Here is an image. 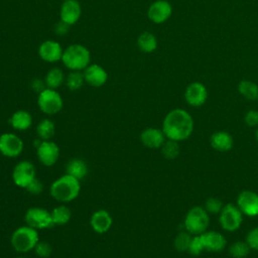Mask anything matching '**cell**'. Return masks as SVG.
I'll list each match as a JSON object with an SVG mask.
<instances>
[{
    "label": "cell",
    "instance_id": "obj_1",
    "mask_svg": "<svg viewBox=\"0 0 258 258\" xmlns=\"http://www.w3.org/2000/svg\"><path fill=\"white\" fill-rule=\"evenodd\" d=\"M162 131L167 139L175 141L187 139L194 131L192 117L183 109H173L164 117Z\"/></svg>",
    "mask_w": 258,
    "mask_h": 258
},
{
    "label": "cell",
    "instance_id": "obj_2",
    "mask_svg": "<svg viewBox=\"0 0 258 258\" xmlns=\"http://www.w3.org/2000/svg\"><path fill=\"white\" fill-rule=\"evenodd\" d=\"M81 191L80 180L68 173L56 178L49 187L52 199L60 203H70L76 200Z\"/></svg>",
    "mask_w": 258,
    "mask_h": 258
},
{
    "label": "cell",
    "instance_id": "obj_3",
    "mask_svg": "<svg viewBox=\"0 0 258 258\" xmlns=\"http://www.w3.org/2000/svg\"><path fill=\"white\" fill-rule=\"evenodd\" d=\"M61 61L71 71H83L91 63V52L85 45L74 43L63 49Z\"/></svg>",
    "mask_w": 258,
    "mask_h": 258
},
{
    "label": "cell",
    "instance_id": "obj_4",
    "mask_svg": "<svg viewBox=\"0 0 258 258\" xmlns=\"http://www.w3.org/2000/svg\"><path fill=\"white\" fill-rule=\"evenodd\" d=\"M39 241L38 232L27 225L18 227L11 235V245L16 252L27 253L34 249Z\"/></svg>",
    "mask_w": 258,
    "mask_h": 258
},
{
    "label": "cell",
    "instance_id": "obj_5",
    "mask_svg": "<svg viewBox=\"0 0 258 258\" xmlns=\"http://www.w3.org/2000/svg\"><path fill=\"white\" fill-rule=\"evenodd\" d=\"M210 223L209 213L202 207L191 208L184 218L185 230L194 235H201L207 231Z\"/></svg>",
    "mask_w": 258,
    "mask_h": 258
},
{
    "label": "cell",
    "instance_id": "obj_6",
    "mask_svg": "<svg viewBox=\"0 0 258 258\" xmlns=\"http://www.w3.org/2000/svg\"><path fill=\"white\" fill-rule=\"evenodd\" d=\"M37 106L42 113L51 116L60 112L63 106V101L56 90L45 88L38 94Z\"/></svg>",
    "mask_w": 258,
    "mask_h": 258
},
{
    "label": "cell",
    "instance_id": "obj_7",
    "mask_svg": "<svg viewBox=\"0 0 258 258\" xmlns=\"http://www.w3.org/2000/svg\"><path fill=\"white\" fill-rule=\"evenodd\" d=\"M24 221L27 226L36 230L50 229L54 226L50 212L40 207L29 208L24 215Z\"/></svg>",
    "mask_w": 258,
    "mask_h": 258
},
{
    "label": "cell",
    "instance_id": "obj_8",
    "mask_svg": "<svg viewBox=\"0 0 258 258\" xmlns=\"http://www.w3.org/2000/svg\"><path fill=\"white\" fill-rule=\"evenodd\" d=\"M243 221L242 212L233 204H227L220 213V224L228 232H234L240 228Z\"/></svg>",
    "mask_w": 258,
    "mask_h": 258
},
{
    "label": "cell",
    "instance_id": "obj_9",
    "mask_svg": "<svg viewBox=\"0 0 258 258\" xmlns=\"http://www.w3.org/2000/svg\"><path fill=\"white\" fill-rule=\"evenodd\" d=\"M36 177V169L32 162L28 160L19 161L12 170L13 182L22 188H25L28 183Z\"/></svg>",
    "mask_w": 258,
    "mask_h": 258
},
{
    "label": "cell",
    "instance_id": "obj_10",
    "mask_svg": "<svg viewBox=\"0 0 258 258\" xmlns=\"http://www.w3.org/2000/svg\"><path fill=\"white\" fill-rule=\"evenodd\" d=\"M24 148L22 139L15 133H4L0 135V153L5 157H17Z\"/></svg>",
    "mask_w": 258,
    "mask_h": 258
},
{
    "label": "cell",
    "instance_id": "obj_11",
    "mask_svg": "<svg viewBox=\"0 0 258 258\" xmlns=\"http://www.w3.org/2000/svg\"><path fill=\"white\" fill-rule=\"evenodd\" d=\"M36 155L41 164L44 166H52L59 157V147L51 140H41L36 147Z\"/></svg>",
    "mask_w": 258,
    "mask_h": 258
},
{
    "label": "cell",
    "instance_id": "obj_12",
    "mask_svg": "<svg viewBox=\"0 0 258 258\" xmlns=\"http://www.w3.org/2000/svg\"><path fill=\"white\" fill-rule=\"evenodd\" d=\"M172 14V6L167 0H156L147 10L148 19L155 23L161 24L168 20Z\"/></svg>",
    "mask_w": 258,
    "mask_h": 258
},
{
    "label": "cell",
    "instance_id": "obj_13",
    "mask_svg": "<svg viewBox=\"0 0 258 258\" xmlns=\"http://www.w3.org/2000/svg\"><path fill=\"white\" fill-rule=\"evenodd\" d=\"M184 99L188 105L200 107L204 105L208 99V90L201 82H192L184 91Z\"/></svg>",
    "mask_w": 258,
    "mask_h": 258
},
{
    "label": "cell",
    "instance_id": "obj_14",
    "mask_svg": "<svg viewBox=\"0 0 258 258\" xmlns=\"http://www.w3.org/2000/svg\"><path fill=\"white\" fill-rule=\"evenodd\" d=\"M63 49L59 42L51 39L44 40L38 47L39 57L46 62H56L61 60Z\"/></svg>",
    "mask_w": 258,
    "mask_h": 258
},
{
    "label": "cell",
    "instance_id": "obj_15",
    "mask_svg": "<svg viewBox=\"0 0 258 258\" xmlns=\"http://www.w3.org/2000/svg\"><path fill=\"white\" fill-rule=\"evenodd\" d=\"M82 15V7L78 0H64L59 9L60 20L68 25L76 24Z\"/></svg>",
    "mask_w": 258,
    "mask_h": 258
},
{
    "label": "cell",
    "instance_id": "obj_16",
    "mask_svg": "<svg viewBox=\"0 0 258 258\" xmlns=\"http://www.w3.org/2000/svg\"><path fill=\"white\" fill-rule=\"evenodd\" d=\"M237 205L242 214L249 217L258 215V195L252 190H243L239 194Z\"/></svg>",
    "mask_w": 258,
    "mask_h": 258
},
{
    "label": "cell",
    "instance_id": "obj_17",
    "mask_svg": "<svg viewBox=\"0 0 258 258\" xmlns=\"http://www.w3.org/2000/svg\"><path fill=\"white\" fill-rule=\"evenodd\" d=\"M85 82L95 88L104 86L108 81V73L98 63H90L84 70Z\"/></svg>",
    "mask_w": 258,
    "mask_h": 258
},
{
    "label": "cell",
    "instance_id": "obj_18",
    "mask_svg": "<svg viewBox=\"0 0 258 258\" xmlns=\"http://www.w3.org/2000/svg\"><path fill=\"white\" fill-rule=\"evenodd\" d=\"M113 224V219L110 213L106 210L100 209L95 211L90 218V226L97 234L107 233Z\"/></svg>",
    "mask_w": 258,
    "mask_h": 258
},
{
    "label": "cell",
    "instance_id": "obj_19",
    "mask_svg": "<svg viewBox=\"0 0 258 258\" xmlns=\"http://www.w3.org/2000/svg\"><path fill=\"white\" fill-rule=\"evenodd\" d=\"M166 137L162 129L149 127L144 129L140 134V140L142 144L150 149H157L162 146Z\"/></svg>",
    "mask_w": 258,
    "mask_h": 258
},
{
    "label": "cell",
    "instance_id": "obj_20",
    "mask_svg": "<svg viewBox=\"0 0 258 258\" xmlns=\"http://www.w3.org/2000/svg\"><path fill=\"white\" fill-rule=\"evenodd\" d=\"M204 249L212 252H220L222 251L226 244L227 241L225 237L216 231H210V232H204L203 234L200 235Z\"/></svg>",
    "mask_w": 258,
    "mask_h": 258
},
{
    "label": "cell",
    "instance_id": "obj_21",
    "mask_svg": "<svg viewBox=\"0 0 258 258\" xmlns=\"http://www.w3.org/2000/svg\"><path fill=\"white\" fill-rule=\"evenodd\" d=\"M8 122L14 130L25 131L32 125V116L26 110H17L10 116Z\"/></svg>",
    "mask_w": 258,
    "mask_h": 258
},
{
    "label": "cell",
    "instance_id": "obj_22",
    "mask_svg": "<svg viewBox=\"0 0 258 258\" xmlns=\"http://www.w3.org/2000/svg\"><path fill=\"white\" fill-rule=\"evenodd\" d=\"M211 146L220 152H226L233 147V138L226 131H217L212 134L210 138Z\"/></svg>",
    "mask_w": 258,
    "mask_h": 258
},
{
    "label": "cell",
    "instance_id": "obj_23",
    "mask_svg": "<svg viewBox=\"0 0 258 258\" xmlns=\"http://www.w3.org/2000/svg\"><path fill=\"white\" fill-rule=\"evenodd\" d=\"M88 171L87 163L80 158H74L66 165V173L78 178L79 180L83 179L88 174Z\"/></svg>",
    "mask_w": 258,
    "mask_h": 258
},
{
    "label": "cell",
    "instance_id": "obj_24",
    "mask_svg": "<svg viewBox=\"0 0 258 258\" xmlns=\"http://www.w3.org/2000/svg\"><path fill=\"white\" fill-rule=\"evenodd\" d=\"M157 44L158 43L156 36L149 31L142 32L137 38L138 48L145 53H151L155 51L157 48Z\"/></svg>",
    "mask_w": 258,
    "mask_h": 258
},
{
    "label": "cell",
    "instance_id": "obj_25",
    "mask_svg": "<svg viewBox=\"0 0 258 258\" xmlns=\"http://www.w3.org/2000/svg\"><path fill=\"white\" fill-rule=\"evenodd\" d=\"M66 81V77L63 75V72L59 68H52L50 69L44 78V82L46 85V88L56 90L59 88Z\"/></svg>",
    "mask_w": 258,
    "mask_h": 258
},
{
    "label": "cell",
    "instance_id": "obj_26",
    "mask_svg": "<svg viewBox=\"0 0 258 258\" xmlns=\"http://www.w3.org/2000/svg\"><path fill=\"white\" fill-rule=\"evenodd\" d=\"M55 133L54 122L48 118L39 121L36 126V134L41 140H51Z\"/></svg>",
    "mask_w": 258,
    "mask_h": 258
},
{
    "label": "cell",
    "instance_id": "obj_27",
    "mask_svg": "<svg viewBox=\"0 0 258 258\" xmlns=\"http://www.w3.org/2000/svg\"><path fill=\"white\" fill-rule=\"evenodd\" d=\"M239 93L250 101L258 100V85L249 80H242L238 84Z\"/></svg>",
    "mask_w": 258,
    "mask_h": 258
},
{
    "label": "cell",
    "instance_id": "obj_28",
    "mask_svg": "<svg viewBox=\"0 0 258 258\" xmlns=\"http://www.w3.org/2000/svg\"><path fill=\"white\" fill-rule=\"evenodd\" d=\"M51 219L54 226H62L70 222L72 217V212L69 207L64 205H60L55 207L51 212Z\"/></svg>",
    "mask_w": 258,
    "mask_h": 258
},
{
    "label": "cell",
    "instance_id": "obj_29",
    "mask_svg": "<svg viewBox=\"0 0 258 258\" xmlns=\"http://www.w3.org/2000/svg\"><path fill=\"white\" fill-rule=\"evenodd\" d=\"M67 87L71 91H78L80 90L84 83H85V77L84 73L81 71H72L67 77L64 81Z\"/></svg>",
    "mask_w": 258,
    "mask_h": 258
},
{
    "label": "cell",
    "instance_id": "obj_30",
    "mask_svg": "<svg viewBox=\"0 0 258 258\" xmlns=\"http://www.w3.org/2000/svg\"><path fill=\"white\" fill-rule=\"evenodd\" d=\"M161 153L166 159H174L179 154V144L178 141L167 139L162 144Z\"/></svg>",
    "mask_w": 258,
    "mask_h": 258
},
{
    "label": "cell",
    "instance_id": "obj_31",
    "mask_svg": "<svg viewBox=\"0 0 258 258\" xmlns=\"http://www.w3.org/2000/svg\"><path fill=\"white\" fill-rule=\"evenodd\" d=\"M250 247L247 242L238 241L233 243L229 248V253L234 258H244L249 254Z\"/></svg>",
    "mask_w": 258,
    "mask_h": 258
},
{
    "label": "cell",
    "instance_id": "obj_32",
    "mask_svg": "<svg viewBox=\"0 0 258 258\" xmlns=\"http://www.w3.org/2000/svg\"><path fill=\"white\" fill-rule=\"evenodd\" d=\"M191 241L190 233L186 232H180L174 239L173 246L177 251H188V247Z\"/></svg>",
    "mask_w": 258,
    "mask_h": 258
},
{
    "label": "cell",
    "instance_id": "obj_33",
    "mask_svg": "<svg viewBox=\"0 0 258 258\" xmlns=\"http://www.w3.org/2000/svg\"><path fill=\"white\" fill-rule=\"evenodd\" d=\"M36 253V255L40 258H47L52 253V247L49 243L44 241H38L33 249Z\"/></svg>",
    "mask_w": 258,
    "mask_h": 258
},
{
    "label": "cell",
    "instance_id": "obj_34",
    "mask_svg": "<svg viewBox=\"0 0 258 258\" xmlns=\"http://www.w3.org/2000/svg\"><path fill=\"white\" fill-rule=\"evenodd\" d=\"M223 207H224L223 203L219 199H217V198H209L206 201V204H205L206 211L208 213H211V214L221 213Z\"/></svg>",
    "mask_w": 258,
    "mask_h": 258
},
{
    "label": "cell",
    "instance_id": "obj_35",
    "mask_svg": "<svg viewBox=\"0 0 258 258\" xmlns=\"http://www.w3.org/2000/svg\"><path fill=\"white\" fill-rule=\"evenodd\" d=\"M204 246H203V243H202V240H201V237L200 235H196L194 238H191V241H190V244H189V247H188V251L191 255H195V256H198L200 255L203 251H204Z\"/></svg>",
    "mask_w": 258,
    "mask_h": 258
},
{
    "label": "cell",
    "instance_id": "obj_36",
    "mask_svg": "<svg viewBox=\"0 0 258 258\" xmlns=\"http://www.w3.org/2000/svg\"><path fill=\"white\" fill-rule=\"evenodd\" d=\"M26 191H28L31 195H39L43 190V183L41 180L37 177H35L33 180H31L28 185L25 187Z\"/></svg>",
    "mask_w": 258,
    "mask_h": 258
},
{
    "label": "cell",
    "instance_id": "obj_37",
    "mask_svg": "<svg viewBox=\"0 0 258 258\" xmlns=\"http://www.w3.org/2000/svg\"><path fill=\"white\" fill-rule=\"evenodd\" d=\"M246 242L248 243L249 247L254 250H258V227L252 229L246 238Z\"/></svg>",
    "mask_w": 258,
    "mask_h": 258
},
{
    "label": "cell",
    "instance_id": "obj_38",
    "mask_svg": "<svg viewBox=\"0 0 258 258\" xmlns=\"http://www.w3.org/2000/svg\"><path fill=\"white\" fill-rule=\"evenodd\" d=\"M245 123L249 127L258 126V111L250 110L245 115Z\"/></svg>",
    "mask_w": 258,
    "mask_h": 258
},
{
    "label": "cell",
    "instance_id": "obj_39",
    "mask_svg": "<svg viewBox=\"0 0 258 258\" xmlns=\"http://www.w3.org/2000/svg\"><path fill=\"white\" fill-rule=\"evenodd\" d=\"M30 87L32 89L33 92L39 94L40 92H42L45 88H46V85H45V82L44 80H41V79H34L32 80L31 84H30Z\"/></svg>",
    "mask_w": 258,
    "mask_h": 258
},
{
    "label": "cell",
    "instance_id": "obj_40",
    "mask_svg": "<svg viewBox=\"0 0 258 258\" xmlns=\"http://www.w3.org/2000/svg\"><path fill=\"white\" fill-rule=\"evenodd\" d=\"M69 28H70V25H68V24L64 23L63 21L59 20V21L55 24V26H54V31H55V33H56L57 35L62 36V35H66V34L68 33Z\"/></svg>",
    "mask_w": 258,
    "mask_h": 258
},
{
    "label": "cell",
    "instance_id": "obj_41",
    "mask_svg": "<svg viewBox=\"0 0 258 258\" xmlns=\"http://www.w3.org/2000/svg\"><path fill=\"white\" fill-rule=\"evenodd\" d=\"M255 137H256V140L258 141V128H257V130H256V133H255Z\"/></svg>",
    "mask_w": 258,
    "mask_h": 258
},
{
    "label": "cell",
    "instance_id": "obj_42",
    "mask_svg": "<svg viewBox=\"0 0 258 258\" xmlns=\"http://www.w3.org/2000/svg\"><path fill=\"white\" fill-rule=\"evenodd\" d=\"M16 258H26V257H16Z\"/></svg>",
    "mask_w": 258,
    "mask_h": 258
},
{
    "label": "cell",
    "instance_id": "obj_43",
    "mask_svg": "<svg viewBox=\"0 0 258 258\" xmlns=\"http://www.w3.org/2000/svg\"><path fill=\"white\" fill-rule=\"evenodd\" d=\"M0 135H1V134H0Z\"/></svg>",
    "mask_w": 258,
    "mask_h": 258
}]
</instances>
